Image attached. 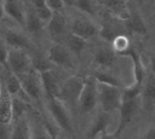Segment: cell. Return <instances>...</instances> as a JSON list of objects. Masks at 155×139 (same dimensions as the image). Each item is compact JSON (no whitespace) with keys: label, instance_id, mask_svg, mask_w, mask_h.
Segmentation results:
<instances>
[{"label":"cell","instance_id":"1","mask_svg":"<svg viewBox=\"0 0 155 139\" xmlns=\"http://www.w3.org/2000/svg\"><path fill=\"white\" fill-rule=\"evenodd\" d=\"M98 102L104 112H111L120 108L122 100V89L119 86L97 81Z\"/></svg>","mask_w":155,"mask_h":139},{"label":"cell","instance_id":"2","mask_svg":"<svg viewBox=\"0 0 155 139\" xmlns=\"http://www.w3.org/2000/svg\"><path fill=\"white\" fill-rule=\"evenodd\" d=\"M85 82V76L73 75L64 80L61 85V89L58 93V99H61L65 106H75L78 105V100Z\"/></svg>","mask_w":155,"mask_h":139},{"label":"cell","instance_id":"3","mask_svg":"<svg viewBox=\"0 0 155 139\" xmlns=\"http://www.w3.org/2000/svg\"><path fill=\"white\" fill-rule=\"evenodd\" d=\"M6 68L17 76H21L33 69L31 57L22 48H11L6 57Z\"/></svg>","mask_w":155,"mask_h":139},{"label":"cell","instance_id":"4","mask_svg":"<svg viewBox=\"0 0 155 139\" xmlns=\"http://www.w3.org/2000/svg\"><path fill=\"white\" fill-rule=\"evenodd\" d=\"M98 103V93H97V80L93 75L85 76V82L78 100L79 109L82 114L91 112L96 104Z\"/></svg>","mask_w":155,"mask_h":139},{"label":"cell","instance_id":"5","mask_svg":"<svg viewBox=\"0 0 155 139\" xmlns=\"http://www.w3.org/2000/svg\"><path fill=\"white\" fill-rule=\"evenodd\" d=\"M47 108L57 127L69 134H74L73 124H71L65 104L61 99L52 97V98H47Z\"/></svg>","mask_w":155,"mask_h":139},{"label":"cell","instance_id":"6","mask_svg":"<svg viewBox=\"0 0 155 139\" xmlns=\"http://www.w3.org/2000/svg\"><path fill=\"white\" fill-rule=\"evenodd\" d=\"M142 105V99L140 95L138 97H133V98H128V99H122L120 108L117 109L120 111V118H119V124L116 131L111 134L113 137H119L121 134V132L128 126V123L132 121L133 116L136 115L137 110L140 108Z\"/></svg>","mask_w":155,"mask_h":139},{"label":"cell","instance_id":"7","mask_svg":"<svg viewBox=\"0 0 155 139\" xmlns=\"http://www.w3.org/2000/svg\"><path fill=\"white\" fill-rule=\"evenodd\" d=\"M21 80L22 88L24 93L29 97L30 100L40 102V99L44 95V89H42V83H41V76L40 73L31 69L30 71L18 76Z\"/></svg>","mask_w":155,"mask_h":139},{"label":"cell","instance_id":"8","mask_svg":"<svg viewBox=\"0 0 155 139\" xmlns=\"http://www.w3.org/2000/svg\"><path fill=\"white\" fill-rule=\"evenodd\" d=\"M47 58L53 63V65L63 68H73L71 52L62 44H53L47 51Z\"/></svg>","mask_w":155,"mask_h":139},{"label":"cell","instance_id":"9","mask_svg":"<svg viewBox=\"0 0 155 139\" xmlns=\"http://www.w3.org/2000/svg\"><path fill=\"white\" fill-rule=\"evenodd\" d=\"M70 30L71 33L84 37V39H90L92 36H94L97 33H98V29L97 27L93 24V22L86 17H82V16H79V17H75L71 23H70Z\"/></svg>","mask_w":155,"mask_h":139},{"label":"cell","instance_id":"10","mask_svg":"<svg viewBox=\"0 0 155 139\" xmlns=\"http://www.w3.org/2000/svg\"><path fill=\"white\" fill-rule=\"evenodd\" d=\"M41 76V83H42V89L44 94L46 98H52V97H58L59 89H61V82L57 77V75L53 73V70H47L44 73H40Z\"/></svg>","mask_w":155,"mask_h":139},{"label":"cell","instance_id":"11","mask_svg":"<svg viewBox=\"0 0 155 139\" xmlns=\"http://www.w3.org/2000/svg\"><path fill=\"white\" fill-rule=\"evenodd\" d=\"M121 54L122 56H128L132 59V63H133V74H134V82L132 85L142 88L143 82H144V79H145V68H144V65L142 63L140 56L131 46L125 52H122Z\"/></svg>","mask_w":155,"mask_h":139},{"label":"cell","instance_id":"12","mask_svg":"<svg viewBox=\"0 0 155 139\" xmlns=\"http://www.w3.org/2000/svg\"><path fill=\"white\" fill-rule=\"evenodd\" d=\"M46 24H47V30L53 39L58 40L65 34L67 21H65V17L63 16L62 11H53L52 16L50 17V19L47 21Z\"/></svg>","mask_w":155,"mask_h":139},{"label":"cell","instance_id":"13","mask_svg":"<svg viewBox=\"0 0 155 139\" xmlns=\"http://www.w3.org/2000/svg\"><path fill=\"white\" fill-rule=\"evenodd\" d=\"M5 15L16 21L19 25L24 27L25 24V8L21 0H4Z\"/></svg>","mask_w":155,"mask_h":139},{"label":"cell","instance_id":"14","mask_svg":"<svg viewBox=\"0 0 155 139\" xmlns=\"http://www.w3.org/2000/svg\"><path fill=\"white\" fill-rule=\"evenodd\" d=\"M5 44L10 46L11 48H22V50H29L30 48V41L28 37L17 29H7L4 35Z\"/></svg>","mask_w":155,"mask_h":139},{"label":"cell","instance_id":"15","mask_svg":"<svg viewBox=\"0 0 155 139\" xmlns=\"http://www.w3.org/2000/svg\"><path fill=\"white\" fill-rule=\"evenodd\" d=\"M12 122V95L8 91L1 87L0 92V123L10 124Z\"/></svg>","mask_w":155,"mask_h":139},{"label":"cell","instance_id":"16","mask_svg":"<svg viewBox=\"0 0 155 139\" xmlns=\"http://www.w3.org/2000/svg\"><path fill=\"white\" fill-rule=\"evenodd\" d=\"M101 2L116 19L124 21L131 13L124 0H101Z\"/></svg>","mask_w":155,"mask_h":139},{"label":"cell","instance_id":"17","mask_svg":"<svg viewBox=\"0 0 155 139\" xmlns=\"http://www.w3.org/2000/svg\"><path fill=\"white\" fill-rule=\"evenodd\" d=\"M140 99L147 109H151L153 106H155V73H151V75L147 79L142 89Z\"/></svg>","mask_w":155,"mask_h":139},{"label":"cell","instance_id":"18","mask_svg":"<svg viewBox=\"0 0 155 139\" xmlns=\"http://www.w3.org/2000/svg\"><path fill=\"white\" fill-rule=\"evenodd\" d=\"M109 124V116L108 112H101L96 120L93 121V123L91 124V127L88 128V132L86 133L87 138H93V137H104V132L107 131V127Z\"/></svg>","mask_w":155,"mask_h":139},{"label":"cell","instance_id":"19","mask_svg":"<svg viewBox=\"0 0 155 139\" xmlns=\"http://www.w3.org/2000/svg\"><path fill=\"white\" fill-rule=\"evenodd\" d=\"M126 29L131 34H138V35H145L148 33V28L143 21V18L138 13H130V16L124 19Z\"/></svg>","mask_w":155,"mask_h":139},{"label":"cell","instance_id":"20","mask_svg":"<svg viewBox=\"0 0 155 139\" xmlns=\"http://www.w3.org/2000/svg\"><path fill=\"white\" fill-rule=\"evenodd\" d=\"M116 53L113 48L109 47H101L98 48L93 54V62L94 64L102 66V68H109L115 62Z\"/></svg>","mask_w":155,"mask_h":139},{"label":"cell","instance_id":"21","mask_svg":"<svg viewBox=\"0 0 155 139\" xmlns=\"http://www.w3.org/2000/svg\"><path fill=\"white\" fill-rule=\"evenodd\" d=\"M45 23L40 17L39 15L34 11V8H28L25 10V24L24 27L30 31V33H39L44 29L45 27Z\"/></svg>","mask_w":155,"mask_h":139},{"label":"cell","instance_id":"22","mask_svg":"<svg viewBox=\"0 0 155 139\" xmlns=\"http://www.w3.org/2000/svg\"><path fill=\"white\" fill-rule=\"evenodd\" d=\"M10 137L11 138H30L31 137L30 126L24 115L22 117H19L17 121H15V124L11 129Z\"/></svg>","mask_w":155,"mask_h":139},{"label":"cell","instance_id":"23","mask_svg":"<svg viewBox=\"0 0 155 139\" xmlns=\"http://www.w3.org/2000/svg\"><path fill=\"white\" fill-rule=\"evenodd\" d=\"M65 44H67V48L71 53H74L75 56H79L86 46V39H84L74 33H70L65 36Z\"/></svg>","mask_w":155,"mask_h":139},{"label":"cell","instance_id":"24","mask_svg":"<svg viewBox=\"0 0 155 139\" xmlns=\"http://www.w3.org/2000/svg\"><path fill=\"white\" fill-rule=\"evenodd\" d=\"M28 104L29 103L23 98L18 95H12V122L17 121L19 117L25 115Z\"/></svg>","mask_w":155,"mask_h":139},{"label":"cell","instance_id":"25","mask_svg":"<svg viewBox=\"0 0 155 139\" xmlns=\"http://www.w3.org/2000/svg\"><path fill=\"white\" fill-rule=\"evenodd\" d=\"M74 6L79 8L81 12L88 13V15H97L99 13V4L96 0H75Z\"/></svg>","mask_w":155,"mask_h":139},{"label":"cell","instance_id":"26","mask_svg":"<svg viewBox=\"0 0 155 139\" xmlns=\"http://www.w3.org/2000/svg\"><path fill=\"white\" fill-rule=\"evenodd\" d=\"M31 2V6L34 8V11L39 15V17L47 23V21L50 19V17L52 16L53 11L47 6L46 1L45 0H30Z\"/></svg>","mask_w":155,"mask_h":139},{"label":"cell","instance_id":"27","mask_svg":"<svg viewBox=\"0 0 155 139\" xmlns=\"http://www.w3.org/2000/svg\"><path fill=\"white\" fill-rule=\"evenodd\" d=\"M130 39L125 34H117L113 40H111V48L114 50L115 53L121 54L130 47Z\"/></svg>","mask_w":155,"mask_h":139},{"label":"cell","instance_id":"28","mask_svg":"<svg viewBox=\"0 0 155 139\" xmlns=\"http://www.w3.org/2000/svg\"><path fill=\"white\" fill-rule=\"evenodd\" d=\"M31 64H33V69L39 71V73H44L47 70H51L53 68V63L46 57L44 56H35L34 58H31Z\"/></svg>","mask_w":155,"mask_h":139},{"label":"cell","instance_id":"29","mask_svg":"<svg viewBox=\"0 0 155 139\" xmlns=\"http://www.w3.org/2000/svg\"><path fill=\"white\" fill-rule=\"evenodd\" d=\"M117 34H121V33H119V30L116 29V27H115V24L114 23H104L103 25H102V28H101V30H99V35H101V37L103 39V40H105V41H109V42H111V40L117 35Z\"/></svg>","mask_w":155,"mask_h":139},{"label":"cell","instance_id":"30","mask_svg":"<svg viewBox=\"0 0 155 139\" xmlns=\"http://www.w3.org/2000/svg\"><path fill=\"white\" fill-rule=\"evenodd\" d=\"M94 79L98 82H104V83H109V85H114V86H119L120 87V82L119 80L110 73L107 71H97L94 75Z\"/></svg>","mask_w":155,"mask_h":139},{"label":"cell","instance_id":"31","mask_svg":"<svg viewBox=\"0 0 155 139\" xmlns=\"http://www.w3.org/2000/svg\"><path fill=\"white\" fill-rule=\"evenodd\" d=\"M47 6L52 11H63L64 10V1L63 0H45Z\"/></svg>","mask_w":155,"mask_h":139},{"label":"cell","instance_id":"32","mask_svg":"<svg viewBox=\"0 0 155 139\" xmlns=\"http://www.w3.org/2000/svg\"><path fill=\"white\" fill-rule=\"evenodd\" d=\"M7 52H8V50L6 48V44L2 42V41H0V64H2L6 70H7V68H6V57H7Z\"/></svg>","mask_w":155,"mask_h":139},{"label":"cell","instance_id":"33","mask_svg":"<svg viewBox=\"0 0 155 139\" xmlns=\"http://www.w3.org/2000/svg\"><path fill=\"white\" fill-rule=\"evenodd\" d=\"M143 138H155V127L149 128V129L143 134Z\"/></svg>","mask_w":155,"mask_h":139},{"label":"cell","instance_id":"34","mask_svg":"<svg viewBox=\"0 0 155 139\" xmlns=\"http://www.w3.org/2000/svg\"><path fill=\"white\" fill-rule=\"evenodd\" d=\"M5 16V10H4V0H0V21Z\"/></svg>","mask_w":155,"mask_h":139},{"label":"cell","instance_id":"35","mask_svg":"<svg viewBox=\"0 0 155 139\" xmlns=\"http://www.w3.org/2000/svg\"><path fill=\"white\" fill-rule=\"evenodd\" d=\"M64 1V5H67V6H74V2H75V0H63Z\"/></svg>","mask_w":155,"mask_h":139},{"label":"cell","instance_id":"36","mask_svg":"<svg viewBox=\"0 0 155 139\" xmlns=\"http://www.w3.org/2000/svg\"><path fill=\"white\" fill-rule=\"evenodd\" d=\"M151 71L155 73V54L151 57Z\"/></svg>","mask_w":155,"mask_h":139},{"label":"cell","instance_id":"37","mask_svg":"<svg viewBox=\"0 0 155 139\" xmlns=\"http://www.w3.org/2000/svg\"><path fill=\"white\" fill-rule=\"evenodd\" d=\"M154 17H155V15H154Z\"/></svg>","mask_w":155,"mask_h":139}]
</instances>
